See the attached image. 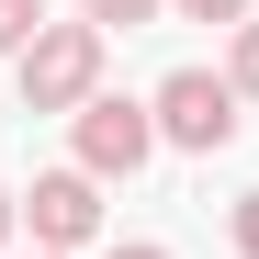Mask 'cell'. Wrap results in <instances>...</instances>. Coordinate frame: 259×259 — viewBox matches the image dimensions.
<instances>
[{
    "label": "cell",
    "instance_id": "cell-1",
    "mask_svg": "<svg viewBox=\"0 0 259 259\" xmlns=\"http://www.w3.org/2000/svg\"><path fill=\"white\" fill-rule=\"evenodd\" d=\"M102 57H113L102 23H79V12L46 23V34L12 57V68H23V113H79V102H102Z\"/></svg>",
    "mask_w": 259,
    "mask_h": 259
},
{
    "label": "cell",
    "instance_id": "cell-2",
    "mask_svg": "<svg viewBox=\"0 0 259 259\" xmlns=\"http://www.w3.org/2000/svg\"><path fill=\"white\" fill-rule=\"evenodd\" d=\"M147 113H158V147H181V158H214V147H237V79L226 68H169L158 91H147Z\"/></svg>",
    "mask_w": 259,
    "mask_h": 259
},
{
    "label": "cell",
    "instance_id": "cell-3",
    "mask_svg": "<svg viewBox=\"0 0 259 259\" xmlns=\"http://www.w3.org/2000/svg\"><path fill=\"white\" fill-rule=\"evenodd\" d=\"M68 136H79V169H91V181H136V169L158 158V113L124 102V91H102V102L68 113Z\"/></svg>",
    "mask_w": 259,
    "mask_h": 259
},
{
    "label": "cell",
    "instance_id": "cell-4",
    "mask_svg": "<svg viewBox=\"0 0 259 259\" xmlns=\"http://www.w3.org/2000/svg\"><path fill=\"white\" fill-rule=\"evenodd\" d=\"M23 226H34V248H57V259H79V248H91L102 237V181H91V169H34V192H23Z\"/></svg>",
    "mask_w": 259,
    "mask_h": 259
},
{
    "label": "cell",
    "instance_id": "cell-5",
    "mask_svg": "<svg viewBox=\"0 0 259 259\" xmlns=\"http://www.w3.org/2000/svg\"><path fill=\"white\" fill-rule=\"evenodd\" d=\"M226 79H237V102H259V12L226 34Z\"/></svg>",
    "mask_w": 259,
    "mask_h": 259
},
{
    "label": "cell",
    "instance_id": "cell-6",
    "mask_svg": "<svg viewBox=\"0 0 259 259\" xmlns=\"http://www.w3.org/2000/svg\"><path fill=\"white\" fill-rule=\"evenodd\" d=\"M46 23H57L46 0H0V57H23V46H34V34H46Z\"/></svg>",
    "mask_w": 259,
    "mask_h": 259
},
{
    "label": "cell",
    "instance_id": "cell-7",
    "mask_svg": "<svg viewBox=\"0 0 259 259\" xmlns=\"http://www.w3.org/2000/svg\"><path fill=\"white\" fill-rule=\"evenodd\" d=\"M158 12H169V0H79V23H102V34H113V23L136 34V23H158Z\"/></svg>",
    "mask_w": 259,
    "mask_h": 259
},
{
    "label": "cell",
    "instance_id": "cell-8",
    "mask_svg": "<svg viewBox=\"0 0 259 259\" xmlns=\"http://www.w3.org/2000/svg\"><path fill=\"white\" fill-rule=\"evenodd\" d=\"M169 12H181V23H226V34H237V23L259 12V0H169Z\"/></svg>",
    "mask_w": 259,
    "mask_h": 259
},
{
    "label": "cell",
    "instance_id": "cell-9",
    "mask_svg": "<svg viewBox=\"0 0 259 259\" xmlns=\"http://www.w3.org/2000/svg\"><path fill=\"white\" fill-rule=\"evenodd\" d=\"M226 237H237V259H259V192H237V203H226Z\"/></svg>",
    "mask_w": 259,
    "mask_h": 259
},
{
    "label": "cell",
    "instance_id": "cell-10",
    "mask_svg": "<svg viewBox=\"0 0 259 259\" xmlns=\"http://www.w3.org/2000/svg\"><path fill=\"white\" fill-rule=\"evenodd\" d=\"M12 226H23V192H12V181H0V248H12Z\"/></svg>",
    "mask_w": 259,
    "mask_h": 259
},
{
    "label": "cell",
    "instance_id": "cell-11",
    "mask_svg": "<svg viewBox=\"0 0 259 259\" xmlns=\"http://www.w3.org/2000/svg\"><path fill=\"white\" fill-rule=\"evenodd\" d=\"M102 259H169V248H158V237H136V248H102Z\"/></svg>",
    "mask_w": 259,
    "mask_h": 259
},
{
    "label": "cell",
    "instance_id": "cell-12",
    "mask_svg": "<svg viewBox=\"0 0 259 259\" xmlns=\"http://www.w3.org/2000/svg\"><path fill=\"white\" fill-rule=\"evenodd\" d=\"M34 259H57V248H34Z\"/></svg>",
    "mask_w": 259,
    "mask_h": 259
}]
</instances>
